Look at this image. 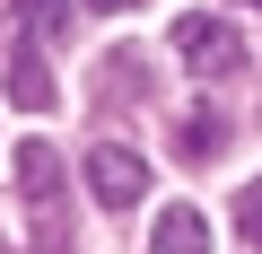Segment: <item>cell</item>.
Masks as SVG:
<instances>
[{
  "label": "cell",
  "mask_w": 262,
  "mask_h": 254,
  "mask_svg": "<svg viewBox=\"0 0 262 254\" xmlns=\"http://www.w3.org/2000/svg\"><path fill=\"white\" fill-rule=\"evenodd\" d=\"M18 193H27V228H35V254H70V193H61V158L44 141L18 149Z\"/></svg>",
  "instance_id": "obj_1"
},
{
  "label": "cell",
  "mask_w": 262,
  "mask_h": 254,
  "mask_svg": "<svg viewBox=\"0 0 262 254\" xmlns=\"http://www.w3.org/2000/svg\"><path fill=\"white\" fill-rule=\"evenodd\" d=\"M175 53H184V70H192V79H227V70H245V44H236V27H219L210 9L175 18Z\"/></svg>",
  "instance_id": "obj_2"
},
{
  "label": "cell",
  "mask_w": 262,
  "mask_h": 254,
  "mask_svg": "<svg viewBox=\"0 0 262 254\" xmlns=\"http://www.w3.org/2000/svg\"><path fill=\"white\" fill-rule=\"evenodd\" d=\"M88 184H96L105 210H131V202L149 193V167L131 158V149H88Z\"/></svg>",
  "instance_id": "obj_3"
},
{
  "label": "cell",
  "mask_w": 262,
  "mask_h": 254,
  "mask_svg": "<svg viewBox=\"0 0 262 254\" xmlns=\"http://www.w3.org/2000/svg\"><path fill=\"white\" fill-rule=\"evenodd\" d=\"M149 254H210V219H201L192 202L158 210V228H149Z\"/></svg>",
  "instance_id": "obj_4"
},
{
  "label": "cell",
  "mask_w": 262,
  "mask_h": 254,
  "mask_svg": "<svg viewBox=\"0 0 262 254\" xmlns=\"http://www.w3.org/2000/svg\"><path fill=\"white\" fill-rule=\"evenodd\" d=\"M9 96H18L27 114H44V105H53V70H44V53H35V44H9Z\"/></svg>",
  "instance_id": "obj_5"
},
{
  "label": "cell",
  "mask_w": 262,
  "mask_h": 254,
  "mask_svg": "<svg viewBox=\"0 0 262 254\" xmlns=\"http://www.w3.org/2000/svg\"><path fill=\"white\" fill-rule=\"evenodd\" d=\"M175 149H184L192 167H210V158L227 149V123H219L210 105H192V114H184V132H175Z\"/></svg>",
  "instance_id": "obj_6"
},
{
  "label": "cell",
  "mask_w": 262,
  "mask_h": 254,
  "mask_svg": "<svg viewBox=\"0 0 262 254\" xmlns=\"http://www.w3.org/2000/svg\"><path fill=\"white\" fill-rule=\"evenodd\" d=\"M35 35H70V0H18Z\"/></svg>",
  "instance_id": "obj_7"
},
{
  "label": "cell",
  "mask_w": 262,
  "mask_h": 254,
  "mask_svg": "<svg viewBox=\"0 0 262 254\" xmlns=\"http://www.w3.org/2000/svg\"><path fill=\"white\" fill-rule=\"evenodd\" d=\"M236 228H245V245L262 254V175H253V184L236 193Z\"/></svg>",
  "instance_id": "obj_8"
},
{
  "label": "cell",
  "mask_w": 262,
  "mask_h": 254,
  "mask_svg": "<svg viewBox=\"0 0 262 254\" xmlns=\"http://www.w3.org/2000/svg\"><path fill=\"white\" fill-rule=\"evenodd\" d=\"M88 9H114V18H122V9H140V0H88Z\"/></svg>",
  "instance_id": "obj_9"
},
{
  "label": "cell",
  "mask_w": 262,
  "mask_h": 254,
  "mask_svg": "<svg viewBox=\"0 0 262 254\" xmlns=\"http://www.w3.org/2000/svg\"><path fill=\"white\" fill-rule=\"evenodd\" d=\"M236 9H262V0H236Z\"/></svg>",
  "instance_id": "obj_10"
}]
</instances>
